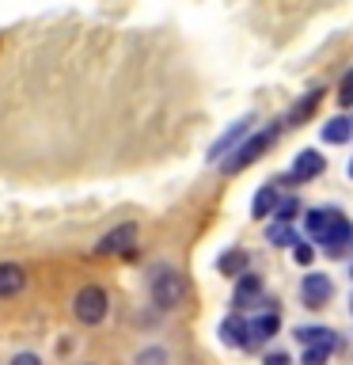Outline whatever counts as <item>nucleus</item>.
Masks as SVG:
<instances>
[{"mask_svg": "<svg viewBox=\"0 0 353 365\" xmlns=\"http://www.w3.org/2000/svg\"><path fill=\"white\" fill-rule=\"evenodd\" d=\"M330 350H334V346H307L304 350V365H323L330 358Z\"/></svg>", "mask_w": 353, "mask_h": 365, "instance_id": "obj_21", "label": "nucleus"}, {"mask_svg": "<svg viewBox=\"0 0 353 365\" xmlns=\"http://www.w3.org/2000/svg\"><path fill=\"white\" fill-rule=\"evenodd\" d=\"M353 137V122L349 118H330L323 122V141L327 145H342V141H349Z\"/></svg>", "mask_w": 353, "mask_h": 365, "instance_id": "obj_12", "label": "nucleus"}, {"mask_svg": "<svg viewBox=\"0 0 353 365\" xmlns=\"http://www.w3.org/2000/svg\"><path fill=\"white\" fill-rule=\"evenodd\" d=\"M11 365H42V358H38V354H31V350H23V354L11 358Z\"/></svg>", "mask_w": 353, "mask_h": 365, "instance_id": "obj_24", "label": "nucleus"}, {"mask_svg": "<svg viewBox=\"0 0 353 365\" xmlns=\"http://www.w3.org/2000/svg\"><path fill=\"white\" fill-rule=\"evenodd\" d=\"M247 130H251V118H243V122H236L232 130H228V133L221 137V141H216V145L209 148V160H213V164H216V160H224V153H228V148H236V141H239V137H243Z\"/></svg>", "mask_w": 353, "mask_h": 365, "instance_id": "obj_10", "label": "nucleus"}, {"mask_svg": "<svg viewBox=\"0 0 353 365\" xmlns=\"http://www.w3.org/2000/svg\"><path fill=\"white\" fill-rule=\"evenodd\" d=\"M330 293H334V285H330L327 274H307L304 285H300V297L307 308H323L330 301Z\"/></svg>", "mask_w": 353, "mask_h": 365, "instance_id": "obj_5", "label": "nucleus"}, {"mask_svg": "<svg viewBox=\"0 0 353 365\" xmlns=\"http://www.w3.org/2000/svg\"><path fill=\"white\" fill-rule=\"evenodd\" d=\"M251 210H255V217H266V213H273L278 210V187H262L258 194H255V205H251Z\"/></svg>", "mask_w": 353, "mask_h": 365, "instance_id": "obj_16", "label": "nucleus"}, {"mask_svg": "<svg viewBox=\"0 0 353 365\" xmlns=\"http://www.w3.org/2000/svg\"><path fill=\"white\" fill-rule=\"evenodd\" d=\"M319 171H323V153L304 148V153L293 160V182H307V179H315Z\"/></svg>", "mask_w": 353, "mask_h": 365, "instance_id": "obj_9", "label": "nucleus"}, {"mask_svg": "<svg viewBox=\"0 0 353 365\" xmlns=\"http://www.w3.org/2000/svg\"><path fill=\"white\" fill-rule=\"evenodd\" d=\"M270 244H281V247H285V244H296V232L281 221V225H273V228H270Z\"/></svg>", "mask_w": 353, "mask_h": 365, "instance_id": "obj_19", "label": "nucleus"}, {"mask_svg": "<svg viewBox=\"0 0 353 365\" xmlns=\"http://www.w3.org/2000/svg\"><path fill=\"white\" fill-rule=\"evenodd\" d=\"M349 179H353V164H349Z\"/></svg>", "mask_w": 353, "mask_h": 365, "instance_id": "obj_27", "label": "nucleus"}, {"mask_svg": "<svg viewBox=\"0 0 353 365\" xmlns=\"http://www.w3.org/2000/svg\"><path fill=\"white\" fill-rule=\"evenodd\" d=\"M110 312V297L102 285H84L76 297H73V316L80 319L84 327H99Z\"/></svg>", "mask_w": 353, "mask_h": 365, "instance_id": "obj_2", "label": "nucleus"}, {"mask_svg": "<svg viewBox=\"0 0 353 365\" xmlns=\"http://www.w3.org/2000/svg\"><path fill=\"white\" fill-rule=\"evenodd\" d=\"M273 213H278V221H285V225H289L293 217L300 213V202H296V198H285V202H278V210H273Z\"/></svg>", "mask_w": 353, "mask_h": 365, "instance_id": "obj_20", "label": "nucleus"}, {"mask_svg": "<svg viewBox=\"0 0 353 365\" xmlns=\"http://www.w3.org/2000/svg\"><path fill=\"white\" fill-rule=\"evenodd\" d=\"M338 99L346 103V107L353 103V73H346V80H342V88H338Z\"/></svg>", "mask_w": 353, "mask_h": 365, "instance_id": "obj_23", "label": "nucleus"}, {"mask_svg": "<svg viewBox=\"0 0 353 365\" xmlns=\"http://www.w3.org/2000/svg\"><path fill=\"white\" fill-rule=\"evenodd\" d=\"M164 361H167L164 350H144L141 358H137V365H164Z\"/></svg>", "mask_w": 353, "mask_h": 365, "instance_id": "obj_22", "label": "nucleus"}, {"mask_svg": "<svg viewBox=\"0 0 353 365\" xmlns=\"http://www.w3.org/2000/svg\"><path fill=\"white\" fill-rule=\"evenodd\" d=\"M221 335H224V342H232V346H251V331H247V324L239 316H228L224 319Z\"/></svg>", "mask_w": 353, "mask_h": 365, "instance_id": "obj_11", "label": "nucleus"}, {"mask_svg": "<svg viewBox=\"0 0 353 365\" xmlns=\"http://www.w3.org/2000/svg\"><path fill=\"white\" fill-rule=\"evenodd\" d=\"M23 289H27V270L19 262H0V301L19 297Z\"/></svg>", "mask_w": 353, "mask_h": 365, "instance_id": "obj_6", "label": "nucleus"}, {"mask_svg": "<svg viewBox=\"0 0 353 365\" xmlns=\"http://www.w3.org/2000/svg\"><path fill=\"white\" fill-rule=\"evenodd\" d=\"M338 210H312V213H307V232H312L315 240L319 236H323V228L330 225V217H334Z\"/></svg>", "mask_w": 353, "mask_h": 365, "instance_id": "obj_18", "label": "nucleus"}, {"mask_svg": "<svg viewBox=\"0 0 353 365\" xmlns=\"http://www.w3.org/2000/svg\"><path fill=\"white\" fill-rule=\"evenodd\" d=\"M236 308H255V304H262V278L258 274H239V285H236V301H232Z\"/></svg>", "mask_w": 353, "mask_h": 365, "instance_id": "obj_8", "label": "nucleus"}, {"mask_svg": "<svg viewBox=\"0 0 353 365\" xmlns=\"http://www.w3.org/2000/svg\"><path fill=\"white\" fill-rule=\"evenodd\" d=\"M216 267H221V274H228V278H232V274H236V278H239V274H243L247 270V251H224V255L221 259H216Z\"/></svg>", "mask_w": 353, "mask_h": 365, "instance_id": "obj_13", "label": "nucleus"}, {"mask_svg": "<svg viewBox=\"0 0 353 365\" xmlns=\"http://www.w3.org/2000/svg\"><path fill=\"white\" fill-rule=\"evenodd\" d=\"M296 339H300L304 346H334V331H327V327H300Z\"/></svg>", "mask_w": 353, "mask_h": 365, "instance_id": "obj_14", "label": "nucleus"}, {"mask_svg": "<svg viewBox=\"0 0 353 365\" xmlns=\"http://www.w3.org/2000/svg\"><path fill=\"white\" fill-rule=\"evenodd\" d=\"M137 240V225H118L95 244V255H125Z\"/></svg>", "mask_w": 353, "mask_h": 365, "instance_id": "obj_4", "label": "nucleus"}, {"mask_svg": "<svg viewBox=\"0 0 353 365\" xmlns=\"http://www.w3.org/2000/svg\"><path fill=\"white\" fill-rule=\"evenodd\" d=\"M296 262H304V267L312 262V247H307V244H300V240H296Z\"/></svg>", "mask_w": 353, "mask_h": 365, "instance_id": "obj_25", "label": "nucleus"}, {"mask_svg": "<svg viewBox=\"0 0 353 365\" xmlns=\"http://www.w3.org/2000/svg\"><path fill=\"white\" fill-rule=\"evenodd\" d=\"M319 99H323V91H307V96H304L300 103H296L293 110H289V122H293V125H300V122L307 118V114L315 110V103H319Z\"/></svg>", "mask_w": 353, "mask_h": 365, "instance_id": "obj_17", "label": "nucleus"}, {"mask_svg": "<svg viewBox=\"0 0 353 365\" xmlns=\"http://www.w3.org/2000/svg\"><path fill=\"white\" fill-rule=\"evenodd\" d=\"M262 365H293L289 358H285V354H270V358L266 361H262Z\"/></svg>", "mask_w": 353, "mask_h": 365, "instance_id": "obj_26", "label": "nucleus"}, {"mask_svg": "<svg viewBox=\"0 0 353 365\" xmlns=\"http://www.w3.org/2000/svg\"><path fill=\"white\" fill-rule=\"evenodd\" d=\"M273 137H278V130L255 133L247 145H239V148H236V156H228V160H224V171H228V175H236V171H243L247 164H255V160H258L262 153H266L270 145H273Z\"/></svg>", "mask_w": 353, "mask_h": 365, "instance_id": "obj_3", "label": "nucleus"}, {"mask_svg": "<svg viewBox=\"0 0 353 365\" xmlns=\"http://www.w3.org/2000/svg\"><path fill=\"white\" fill-rule=\"evenodd\" d=\"M319 240L327 244L330 255H338V251H342V247H346L349 240H353V228H349V221H346L342 213H334V217H330V225L323 228V236H319Z\"/></svg>", "mask_w": 353, "mask_h": 365, "instance_id": "obj_7", "label": "nucleus"}, {"mask_svg": "<svg viewBox=\"0 0 353 365\" xmlns=\"http://www.w3.org/2000/svg\"><path fill=\"white\" fill-rule=\"evenodd\" d=\"M247 331H251V342L273 339V331H278V312H266V316H258L255 324H247Z\"/></svg>", "mask_w": 353, "mask_h": 365, "instance_id": "obj_15", "label": "nucleus"}, {"mask_svg": "<svg viewBox=\"0 0 353 365\" xmlns=\"http://www.w3.org/2000/svg\"><path fill=\"white\" fill-rule=\"evenodd\" d=\"M148 289H152V301L159 308H167V312L186 301V278L175 267H156L152 278H148Z\"/></svg>", "mask_w": 353, "mask_h": 365, "instance_id": "obj_1", "label": "nucleus"}]
</instances>
